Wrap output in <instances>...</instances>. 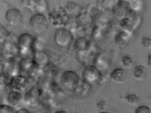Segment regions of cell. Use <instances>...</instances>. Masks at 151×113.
<instances>
[{
    "instance_id": "5b68a950",
    "label": "cell",
    "mask_w": 151,
    "mask_h": 113,
    "mask_svg": "<svg viewBox=\"0 0 151 113\" xmlns=\"http://www.w3.org/2000/svg\"><path fill=\"white\" fill-rule=\"evenodd\" d=\"M84 80L88 83L97 80L100 76L98 69L94 66L89 65L86 67L82 73Z\"/></svg>"
},
{
    "instance_id": "7402d4cb",
    "label": "cell",
    "mask_w": 151,
    "mask_h": 113,
    "mask_svg": "<svg viewBox=\"0 0 151 113\" xmlns=\"http://www.w3.org/2000/svg\"><path fill=\"white\" fill-rule=\"evenodd\" d=\"M77 5L75 3L73 2H70L67 5L66 9L69 12H72L77 7Z\"/></svg>"
},
{
    "instance_id": "7c38bea8",
    "label": "cell",
    "mask_w": 151,
    "mask_h": 113,
    "mask_svg": "<svg viewBox=\"0 0 151 113\" xmlns=\"http://www.w3.org/2000/svg\"><path fill=\"white\" fill-rule=\"evenodd\" d=\"M111 78L114 81L118 83L123 82L126 77L125 70L121 68H117L114 70L110 74Z\"/></svg>"
},
{
    "instance_id": "6da1fadb",
    "label": "cell",
    "mask_w": 151,
    "mask_h": 113,
    "mask_svg": "<svg viewBox=\"0 0 151 113\" xmlns=\"http://www.w3.org/2000/svg\"><path fill=\"white\" fill-rule=\"evenodd\" d=\"M79 78L75 72L67 70L60 75V82L61 86L65 89L70 91H75L80 82Z\"/></svg>"
},
{
    "instance_id": "44dd1931",
    "label": "cell",
    "mask_w": 151,
    "mask_h": 113,
    "mask_svg": "<svg viewBox=\"0 0 151 113\" xmlns=\"http://www.w3.org/2000/svg\"><path fill=\"white\" fill-rule=\"evenodd\" d=\"M9 33L3 26L0 25V40H3L9 35Z\"/></svg>"
},
{
    "instance_id": "7a4b0ae2",
    "label": "cell",
    "mask_w": 151,
    "mask_h": 113,
    "mask_svg": "<svg viewBox=\"0 0 151 113\" xmlns=\"http://www.w3.org/2000/svg\"><path fill=\"white\" fill-rule=\"evenodd\" d=\"M29 23L32 30L37 33L45 30L48 25L47 18L41 14H37L33 16L30 20Z\"/></svg>"
},
{
    "instance_id": "ba28073f",
    "label": "cell",
    "mask_w": 151,
    "mask_h": 113,
    "mask_svg": "<svg viewBox=\"0 0 151 113\" xmlns=\"http://www.w3.org/2000/svg\"><path fill=\"white\" fill-rule=\"evenodd\" d=\"M5 18L10 24L15 25L20 22L22 19V15L18 9L12 8L6 12Z\"/></svg>"
},
{
    "instance_id": "8fae6325",
    "label": "cell",
    "mask_w": 151,
    "mask_h": 113,
    "mask_svg": "<svg viewBox=\"0 0 151 113\" xmlns=\"http://www.w3.org/2000/svg\"><path fill=\"white\" fill-rule=\"evenodd\" d=\"M90 46L89 41L84 37H81L78 38L73 45L74 49L78 51H83L88 50Z\"/></svg>"
},
{
    "instance_id": "5bb4252c",
    "label": "cell",
    "mask_w": 151,
    "mask_h": 113,
    "mask_svg": "<svg viewBox=\"0 0 151 113\" xmlns=\"http://www.w3.org/2000/svg\"><path fill=\"white\" fill-rule=\"evenodd\" d=\"M134 25L133 21L127 16L123 18L119 24L120 27L126 32L131 31L134 28Z\"/></svg>"
},
{
    "instance_id": "30bf717a",
    "label": "cell",
    "mask_w": 151,
    "mask_h": 113,
    "mask_svg": "<svg viewBox=\"0 0 151 113\" xmlns=\"http://www.w3.org/2000/svg\"><path fill=\"white\" fill-rule=\"evenodd\" d=\"M22 96L20 92L12 91L8 94L7 101L9 105L12 107L18 106L21 102Z\"/></svg>"
},
{
    "instance_id": "277c9868",
    "label": "cell",
    "mask_w": 151,
    "mask_h": 113,
    "mask_svg": "<svg viewBox=\"0 0 151 113\" xmlns=\"http://www.w3.org/2000/svg\"><path fill=\"white\" fill-rule=\"evenodd\" d=\"M9 85L13 91L20 92L27 88L28 85V82L24 76L17 75L11 78Z\"/></svg>"
},
{
    "instance_id": "d6986e66",
    "label": "cell",
    "mask_w": 151,
    "mask_h": 113,
    "mask_svg": "<svg viewBox=\"0 0 151 113\" xmlns=\"http://www.w3.org/2000/svg\"><path fill=\"white\" fill-rule=\"evenodd\" d=\"M121 60L124 65L126 67H130L132 65L133 62L130 57L128 56H123Z\"/></svg>"
},
{
    "instance_id": "9c48e42d",
    "label": "cell",
    "mask_w": 151,
    "mask_h": 113,
    "mask_svg": "<svg viewBox=\"0 0 151 113\" xmlns=\"http://www.w3.org/2000/svg\"><path fill=\"white\" fill-rule=\"evenodd\" d=\"M18 41L20 47L27 49L29 48L32 45L33 42V38L30 34L25 33L19 37Z\"/></svg>"
},
{
    "instance_id": "ac0fdd59",
    "label": "cell",
    "mask_w": 151,
    "mask_h": 113,
    "mask_svg": "<svg viewBox=\"0 0 151 113\" xmlns=\"http://www.w3.org/2000/svg\"><path fill=\"white\" fill-rule=\"evenodd\" d=\"M12 106L9 104H2L0 106V113H13Z\"/></svg>"
},
{
    "instance_id": "cb8c5ba5",
    "label": "cell",
    "mask_w": 151,
    "mask_h": 113,
    "mask_svg": "<svg viewBox=\"0 0 151 113\" xmlns=\"http://www.w3.org/2000/svg\"><path fill=\"white\" fill-rule=\"evenodd\" d=\"M147 64L149 67H151V54H149L147 56Z\"/></svg>"
},
{
    "instance_id": "603a6c76",
    "label": "cell",
    "mask_w": 151,
    "mask_h": 113,
    "mask_svg": "<svg viewBox=\"0 0 151 113\" xmlns=\"http://www.w3.org/2000/svg\"><path fill=\"white\" fill-rule=\"evenodd\" d=\"M15 113H30V112L26 109L22 108L17 110Z\"/></svg>"
},
{
    "instance_id": "2e32d148",
    "label": "cell",
    "mask_w": 151,
    "mask_h": 113,
    "mask_svg": "<svg viewBox=\"0 0 151 113\" xmlns=\"http://www.w3.org/2000/svg\"><path fill=\"white\" fill-rule=\"evenodd\" d=\"M125 99L127 103L132 105L137 104L139 101V98L134 94L128 95L125 97Z\"/></svg>"
},
{
    "instance_id": "9a60e30c",
    "label": "cell",
    "mask_w": 151,
    "mask_h": 113,
    "mask_svg": "<svg viewBox=\"0 0 151 113\" xmlns=\"http://www.w3.org/2000/svg\"><path fill=\"white\" fill-rule=\"evenodd\" d=\"M146 74V69L144 66L138 65L134 68L133 74L137 79L139 80H143L145 78Z\"/></svg>"
},
{
    "instance_id": "8992f818",
    "label": "cell",
    "mask_w": 151,
    "mask_h": 113,
    "mask_svg": "<svg viewBox=\"0 0 151 113\" xmlns=\"http://www.w3.org/2000/svg\"><path fill=\"white\" fill-rule=\"evenodd\" d=\"M40 97L39 91L37 89L33 88L27 91L24 94V99L28 105L34 106L39 104Z\"/></svg>"
},
{
    "instance_id": "484cf974",
    "label": "cell",
    "mask_w": 151,
    "mask_h": 113,
    "mask_svg": "<svg viewBox=\"0 0 151 113\" xmlns=\"http://www.w3.org/2000/svg\"><path fill=\"white\" fill-rule=\"evenodd\" d=\"M99 113H108L107 112L103 111V112H101Z\"/></svg>"
},
{
    "instance_id": "3957f363",
    "label": "cell",
    "mask_w": 151,
    "mask_h": 113,
    "mask_svg": "<svg viewBox=\"0 0 151 113\" xmlns=\"http://www.w3.org/2000/svg\"><path fill=\"white\" fill-rule=\"evenodd\" d=\"M131 8L129 2L125 0H119L112 8L113 14L119 18H123L128 15Z\"/></svg>"
},
{
    "instance_id": "d4e9b609",
    "label": "cell",
    "mask_w": 151,
    "mask_h": 113,
    "mask_svg": "<svg viewBox=\"0 0 151 113\" xmlns=\"http://www.w3.org/2000/svg\"><path fill=\"white\" fill-rule=\"evenodd\" d=\"M54 113H67L64 110H59L57 111Z\"/></svg>"
},
{
    "instance_id": "e0dca14e",
    "label": "cell",
    "mask_w": 151,
    "mask_h": 113,
    "mask_svg": "<svg viewBox=\"0 0 151 113\" xmlns=\"http://www.w3.org/2000/svg\"><path fill=\"white\" fill-rule=\"evenodd\" d=\"M141 44L145 49H151V38L148 36L143 37L141 40Z\"/></svg>"
},
{
    "instance_id": "52a82bcc",
    "label": "cell",
    "mask_w": 151,
    "mask_h": 113,
    "mask_svg": "<svg viewBox=\"0 0 151 113\" xmlns=\"http://www.w3.org/2000/svg\"><path fill=\"white\" fill-rule=\"evenodd\" d=\"M75 21L78 27L85 28L91 24L93 19L89 14L86 12H83L79 13L76 16Z\"/></svg>"
},
{
    "instance_id": "4fadbf2b",
    "label": "cell",
    "mask_w": 151,
    "mask_h": 113,
    "mask_svg": "<svg viewBox=\"0 0 151 113\" xmlns=\"http://www.w3.org/2000/svg\"><path fill=\"white\" fill-rule=\"evenodd\" d=\"M129 40V35L127 32L120 31L116 34L114 37V40L118 45L124 46L128 43Z\"/></svg>"
},
{
    "instance_id": "ffe728a7",
    "label": "cell",
    "mask_w": 151,
    "mask_h": 113,
    "mask_svg": "<svg viewBox=\"0 0 151 113\" xmlns=\"http://www.w3.org/2000/svg\"><path fill=\"white\" fill-rule=\"evenodd\" d=\"M134 113H151V111L147 106L142 105L136 109Z\"/></svg>"
}]
</instances>
